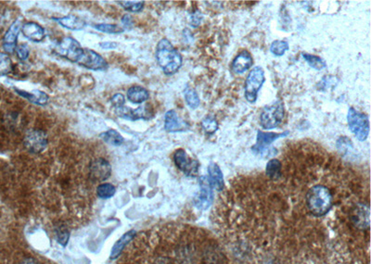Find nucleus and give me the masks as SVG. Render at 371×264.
<instances>
[{"label":"nucleus","mask_w":371,"mask_h":264,"mask_svg":"<svg viewBox=\"0 0 371 264\" xmlns=\"http://www.w3.org/2000/svg\"><path fill=\"white\" fill-rule=\"evenodd\" d=\"M303 57L306 59V61L308 64L310 65L312 68L317 70V71L322 70L326 67V63L321 57L314 56V55H310V54H307V53H303Z\"/></svg>","instance_id":"31"},{"label":"nucleus","mask_w":371,"mask_h":264,"mask_svg":"<svg viewBox=\"0 0 371 264\" xmlns=\"http://www.w3.org/2000/svg\"><path fill=\"white\" fill-rule=\"evenodd\" d=\"M265 82L263 68L256 66L249 72L244 86L245 98L250 103H254L257 100V95Z\"/></svg>","instance_id":"6"},{"label":"nucleus","mask_w":371,"mask_h":264,"mask_svg":"<svg viewBox=\"0 0 371 264\" xmlns=\"http://www.w3.org/2000/svg\"><path fill=\"white\" fill-rule=\"evenodd\" d=\"M252 57L247 50L241 51L231 63V69L235 73H243L249 70L252 65Z\"/></svg>","instance_id":"17"},{"label":"nucleus","mask_w":371,"mask_h":264,"mask_svg":"<svg viewBox=\"0 0 371 264\" xmlns=\"http://www.w3.org/2000/svg\"><path fill=\"white\" fill-rule=\"evenodd\" d=\"M265 171L269 178L272 180H278L281 176V162L276 158L270 159L266 164Z\"/></svg>","instance_id":"23"},{"label":"nucleus","mask_w":371,"mask_h":264,"mask_svg":"<svg viewBox=\"0 0 371 264\" xmlns=\"http://www.w3.org/2000/svg\"><path fill=\"white\" fill-rule=\"evenodd\" d=\"M12 72V61L7 53L0 52V75L4 76Z\"/></svg>","instance_id":"29"},{"label":"nucleus","mask_w":371,"mask_h":264,"mask_svg":"<svg viewBox=\"0 0 371 264\" xmlns=\"http://www.w3.org/2000/svg\"><path fill=\"white\" fill-rule=\"evenodd\" d=\"M22 264H38L37 263H36V261L35 260H33V259H27V260H25L23 263H22Z\"/></svg>","instance_id":"40"},{"label":"nucleus","mask_w":371,"mask_h":264,"mask_svg":"<svg viewBox=\"0 0 371 264\" xmlns=\"http://www.w3.org/2000/svg\"><path fill=\"white\" fill-rule=\"evenodd\" d=\"M22 21L21 20H16L12 22V24L7 29L4 38H3V49L5 51L11 54L14 52L17 47V40L20 32L22 31Z\"/></svg>","instance_id":"14"},{"label":"nucleus","mask_w":371,"mask_h":264,"mask_svg":"<svg viewBox=\"0 0 371 264\" xmlns=\"http://www.w3.org/2000/svg\"><path fill=\"white\" fill-rule=\"evenodd\" d=\"M100 47H101L103 50H115L117 48V44L115 42H112V41L102 42V43L100 44Z\"/></svg>","instance_id":"39"},{"label":"nucleus","mask_w":371,"mask_h":264,"mask_svg":"<svg viewBox=\"0 0 371 264\" xmlns=\"http://www.w3.org/2000/svg\"><path fill=\"white\" fill-rule=\"evenodd\" d=\"M288 50H289V44L281 40H276L270 46V51L272 54L277 57L283 56Z\"/></svg>","instance_id":"32"},{"label":"nucleus","mask_w":371,"mask_h":264,"mask_svg":"<svg viewBox=\"0 0 371 264\" xmlns=\"http://www.w3.org/2000/svg\"><path fill=\"white\" fill-rule=\"evenodd\" d=\"M53 20H55L62 27L71 31H79L86 27V22L74 14L67 15L62 18H53Z\"/></svg>","instance_id":"20"},{"label":"nucleus","mask_w":371,"mask_h":264,"mask_svg":"<svg viewBox=\"0 0 371 264\" xmlns=\"http://www.w3.org/2000/svg\"><path fill=\"white\" fill-rule=\"evenodd\" d=\"M208 183L212 188L221 191L224 188V177L219 166L216 163H210L208 167Z\"/></svg>","instance_id":"18"},{"label":"nucleus","mask_w":371,"mask_h":264,"mask_svg":"<svg viewBox=\"0 0 371 264\" xmlns=\"http://www.w3.org/2000/svg\"><path fill=\"white\" fill-rule=\"evenodd\" d=\"M115 192H116L115 186L112 184H109V183L101 184L97 188V194H98L99 198L103 199V200L111 199L112 197L115 196Z\"/></svg>","instance_id":"28"},{"label":"nucleus","mask_w":371,"mask_h":264,"mask_svg":"<svg viewBox=\"0 0 371 264\" xmlns=\"http://www.w3.org/2000/svg\"><path fill=\"white\" fill-rule=\"evenodd\" d=\"M58 241L61 243L62 245H66L67 241L69 239V232L65 228H62V230H59L58 231Z\"/></svg>","instance_id":"36"},{"label":"nucleus","mask_w":371,"mask_h":264,"mask_svg":"<svg viewBox=\"0 0 371 264\" xmlns=\"http://www.w3.org/2000/svg\"><path fill=\"white\" fill-rule=\"evenodd\" d=\"M164 129L169 133L186 132L189 129V124L182 120L176 110H168L164 116Z\"/></svg>","instance_id":"15"},{"label":"nucleus","mask_w":371,"mask_h":264,"mask_svg":"<svg viewBox=\"0 0 371 264\" xmlns=\"http://www.w3.org/2000/svg\"><path fill=\"white\" fill-rule=\"evenodd\" d=\"M307 204L309 211L315 216L327 214L333 204V198L327 186L316 185L308 190Z\"/></svg>","instance_id":"2"},{"label":"nucleus","mask_w":371,"mask_h":264,"mask_svg":"<svg viewBox=\"0 0 371 264\" xmlns=\"http://www.w3.org/2000/svg\"><path fill=\"white\" fill-rule=\"evenodd\" d=\"M117 114L123 119L128 121H137V120H150L153 117L152 107L150 105H144L136 107L135 109H131L124 106L117 109Z\"/></svg>","instance_id":"12"},{"label":"nucleus","mask_w":371,"mask_h":264,"mask_svg":"<svg viewBox=\"0 0 371 264\" xmlns=\"http://www.w3.org/2000/svg\"><path fill=\"white\" fill-rule=\"evenodd\" d=\"M100 137L105 143L109 144L111 146H115V147L121 146L122 144L124 143V141L121 134L119 132H117L116 130H114V129H111V130H108L106 132L101 133Z\"/></svg>","instance_id":"22"},{"label":"nucleus","mask_w":371,"mask_h":264,"mask_svg":"<svg viewBox=\"0 0 371 264\" xmlns=\"http://www.w3.org/2000/svg\"><path fill=\"white\" fill-rule=\"evenodd\" d=\"M111 102H112L113 106H114L116 109H119V108H121V107L124 106V103H125L124 96L121 93L115 94V96L112 98Z\"/></svg>","instance_id":"34"},{"label":"nucleus","mask_w":371,"mask_h":264,"mask_svg":"<svg viewBox=\"0 0 371 264\" xmlns=\"http://www.w3.org/2000/svg\"><path fill=\"white\" fill-rule=\"evenodd\" d=\"M290 134L289 131H286L284 133H264L262 131L257 132L256 144L251 148V150L254 154L262 156L263 158L272 157L276 154L277 150L274 148H270L274 141H276L280 137H284Z\"/></svg>","instance_id":"4"},{"label":"nucleus","mask_w":371,"mask_h":264,"mask_svg":"<svg viewBox=\"0 0 371 264\" xmlns=\"http://www.w3.org/2000/svg\"><path fill=\"white\" fill-rule=\"evenodd\" d=\"M202 14L200 13V10H196L195 12H193L190 14V20H189V23L190 25L193 27H199L200 25V23L202 22Z\"/></svg>","instance_id":"35"},{"label":"nucleus","mask_w":371,"mask_h":264,"mask_svg":"<svg viewBox=\"0 0 371 264\" xmlns=\"http://www.w3.org/2000/svg\"><path fill=\"white\" fill-rule=\"evenodd\" d=\"M55 53L71 62L78 63L84 55V50L77 40L72 37H65L55 48Z\"/></svg>","instance_id":"7"},{"label":"nucleus","mask_w":371,"mask_h":264,"mask_svg":"<svg viewBox=\"0 0 371 264\" xmlns=\"http://www.w3.org/2000/svg\"><path fill=\"white\" fill-rule=\"evenodd\" d=\"M16 54H17V57H19L21 60H26L29 57V54H30V50H29L28 45L25 43L20 44V45H17L16 47Z\"/></svg>","instance_id":"33"},{"label":"nucleus","mask_w":371,"mask_h":264,"mask_svg":"<svg viewBox=\"0 0 371 264\" xmlns=\"http://www.w3.org/2000/svg\"><path fill=\"white\" fill-rule=\"evenodd\" d=\"M214 195L212 187L209 185L207 179L202 177L200 179V190L194 199L195 205L200 210H206L212 205Z\"/></svg>","instance_id":"13"},{"label":"nucleus","mask_w":371,"mask_h":264,"mask_svg":"<svg viewBox=\"0 0 371 264\" xmlns=\"http://www.w3.org/2000/svg\"><path fill=\"white\" fill-rule=\"evenodd\" d=\"M22 33L25 38L36 43L43 41L46 36L45 29L36 22H29L22 24Z\"/></svg>","instance_id":"16"},{"label":"nucleus","mask_w":371,"mask_h":264,"mask_svg":"<svg viewBox=\"0 0 371 264\" xmlns=\"http://www.w3.org/2000/svg\"><path fill=\"white\" fill-rule=\"evenodd\" d=\"M133 236H134V232H129L127 234H125L124 236H122L121 238L118 240V242H116L114 249H113L112 259H115L120 255L122 250H124V248L128 244L129 241L132 239Z\"/></svg>","instance_id":"25"},{"label":"nucleus","mask_w":371,"mask_h":264,"mask_svg":"<svg viewBox=\"0 0 371 264\" xmlns=\"http://www.w3.org/2000/svg\"><path fill=\"white\" fill-rule=\"evenodd\" d=\"M334 79L333 77H329V76H325L324 78L322 79L320 84L318 85V89L321 90L322 87L326 88V87H329V86H334L336 84H334Z\"/></svg>","instance_id":"37"},{"label":"nucleus","mask_w":371,"mask_h":264,"mask_svg":"<svg viewBox=\"0 0 371 264\" xmlns=\"http://www.w3.org/2000/svg\"><path fill=\"white\" fill-rule=\"evenodd\" d=\"M93 27L99 32L111 34V35H118V34L124 33V29L122 28L119 25L112 24V23H98V24H95Z\"/></svg>","instance_id":"26"},{"label":"nucleus","mask_w":371,"mask_h":264,"mask_svg":"<svg viewBox=\"0 0 371 264\" xmlns=\"http://www.w3.org/2000/svg\"><path fill=\"white\" fill-rule=\"evenodd\" d=\"M14 90L20 97H22L23 99L28 100L29 102L38 105V106H45L49 101L48 94L45 93L41 90H33L32 92L23 91L18 88H14Z\"/></svg>","instance_id":"19"},{"label":"nucleus","mask_w":371,"mask_h":264,"mask_svg":"<svg viewBox=\"0 0 371 264\" xmlns=\"http://www.w3.org/2000/svg\"><path fill=\"white\" fill-rule=\"evenodd\" d=\"M201 127L208 135H213L218 129V122L214 117L209 115L201 121Z\"/></svg>","instance_id":"30"},{"label":"nucleus","mask_w":371,"mask_h":264,"mask_svg":"<svg viewBox=\"0 0 371 264\" xmlns=\"http://www.w3.org/2000/svg\"><path fill=\"white\" fill-rule=\"evenodd\" d=\"M126 96L129 101L134 104H141L146 100H149L150 98L149 91L145 87L140 86H134L130 87L127 90Z\"/></svg>","instance_id":"21"},{"label":"nucleus","mask_w":371,"mask_h":264,"mask_svg":"<svg viewBox=\"0 0 371 264\" xmlns=\"http://www.w3.org/2000/svg\"><path fill=\"white\" fill-rule=\"evenodd\" d=\"M117 3L121 6L122 7H124L125 10L130 11V12H140L142 11L144 6H145V2L144 1H117Z\"/></svg>","instance_id":"27"},{"label":"nucleus","mask_w":371,"mask_h":264,"mask_svg":"<svg viewBox=\"0 0 371 264\" xmlns=\"http://www.w3.org/2000/svg\"><path fill=\"white\" fill-rule=\"evenodd\" d=\"M155 57L158 65L166 75L175 74L176 72H179L182 66L181 54L166 38H163L159 41Z\"/></svg>","instance_id":"1"},{"label":"nucleus","mask_w":371,"mask_h":264,"mask_svg":"<svg viewBox=\"0 0 371 264\" xmlns=\"http://www.w3.org/2000/svg\"><path fill=\"white\" fill-rule=\"evenodd\" d=\"M122 22H123V24H124V27H127L128 29L132 28V27H133V24H134V23H133V19H132V17L128 14L124 15V16L122 17Z\"/></svg>","instance_id":"38"},{"label":"nucleus","mask_w":371,"mask_h":264,"mask_svg":"<svg viewBox=\"0 0 371 264\" xmlns=\"http://www.w3.org/2000/svg\"><path fill=\"white\" fill-rule=\"evenodd\" d=\"M184 97H185L186 102L187 106L195 109L200 106V99L195 89L191 88L190 86H186L184 90Z\"/></svg>","instance_id":"24"},{"label":"nucleus","mask_w":371,"mask_h":264,"mask_svg":"<svg viewBox=\"0 0 371 264\" xmlns=\"http://www.w3.org/2000/svg\"><path fill=\"white\" fill-rule=\"evenodd\" d=\"M348 125L352 133L357 136L359 141H365L370 134V120L364 113L350 107L347 116Z\"/></svg>","instance_id":"5"},{"label":"nucleus","mask_w":371,"mask_h":264,"mask_svg":"<svg viewBox=\"0 0 371 264\" xmlns=\"http://www.w3.org/2000/svg\"><path fill=\"white\" fill-rule=\"evenodd\" d=\"M112 174V166L107 159L98 158L93 159L89 164V177L94 182L107 180Z\"/></svg>","instance_id":"10"},{"label":"nucleus","mask_w":371,"mask_h":264,"mask_svg":"<svg viewBox=\"0 0 371 264\" xmlns=\"http://www.w3.org/2000/svg\"><path fill=\"white\" fill-rule=\"evenodd\" d=\"M174 161L179 170L187 176H195L198 173L200 163L196 159L188 157L185 150L182 149L175 151Z\"/></svg>","instance_id":"9"},{"label":"nucleus","mask_w":371,"mask_h":264,"mask_svg":"<svg viewBox=\"0 0 371 264\" xmlns=\"http://www.w3.org/2000/svg\"><path fill=\"white\" fill-rule=\"evenodd\" d=\"M49 144V138L43 130L31 129L25 134L23 145L32 154H39L46 150Z\"/></svg>","instance_id":"8"},{"label":"nucleus","mask_w":371,"mask_h":264,"mask_svg":"<svg viewBox=\"0 0 371 264\" xmlns=\"http://www.w3.org/2000/svg\"><path fill=\"white\" fill-rule=\"evenodd\" d=\"M79 64L88 70L92 71H105L107 70V61L101 57L99 53L91 50H84V55L79 60Z\"/></svg>","instance_id":"11"},{"label":"nucleus","mask_w":371,"mask_h":264,"mask_svg":"<svg viewBox=\"0 0 371 264\" xmlns=\"http://www.w3.org/2000/svg\"><path fill=\"white\" fill-rule=\"evenodd\" d=\"M284 105L278 100L263 108L260 114V124L264 130L277 128L284 117Z\"/></svg>","instance_id":"3"}]
</instances>
